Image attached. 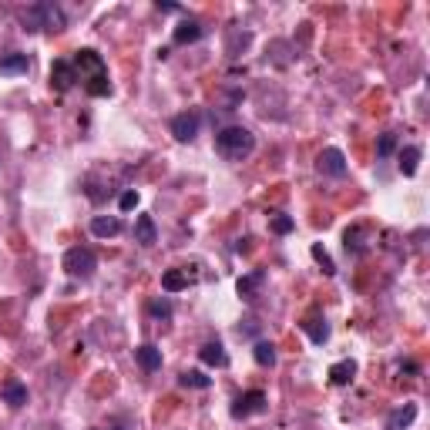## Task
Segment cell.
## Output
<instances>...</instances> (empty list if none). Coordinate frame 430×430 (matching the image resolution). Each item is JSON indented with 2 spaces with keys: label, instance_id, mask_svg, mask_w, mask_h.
<instances>
[{
  "label": "cell",
  "instance_id": "1",
  "mask_svg": "<svg viewBox=\"0 0 430 430\" xmlns=\"http://www.w3.org/2000/svg\"><path fill=\"white\" fill-rule=\"evenodd\" d=\"M74 74L77 81L84 84V91L91 94V98H105L111 94V81H107V67L101 61V54L91 51V47H84V51H77L74 54Z\"/></svg>",
  "mask_w": 430,
  "mask_h": 430
},
{
  "label": "cell",
  "instance_id": "2",
  "mask_svg": "<svg viewBox=\"0 0 430 430\" xmlns=\"http://www.w3.org/2000/svg\"><path fill=\"white\" fill-rule=\"evenodd\" d=\"M252 148H256V138H252L249 128L229 124V128H222V131L215 135V152L222 155L226 162H242V158L252 155Z\"/></svg>",
  "mask_w": 430,
  "mask_h": 430
},
{
  "label": "cell",
  "instance_id": "3",
  "mask_svg": "<svg viewBox=\"0 0 430 430\" xmlns=\"http://www.w3.org/2000/svg\"><path fill=\"white\" fill-rule=\"evenodd\" d=\"M20 24H24V31H51L58 34L64 31V24H67V17L58 4H51V0H41V4H31L27 11H20Z\"/></svg>",
  "mask_w": 430,
  "mask_h": 430
},
{
  "label": "cell",
  "instance_id": "4",
  "mask_svg": "<svg viewBox=\"0 0 430 430\" xmlns=\"http://www.w3.org/2000/svg\"><path fill=\"white\" fill-rule=\"evenodd\" d=\"M64 269H67V276L88 279V276H94V269H98V256H94L88 246H74L64 252Z\"/></svg>",
  "mask_w": 430,
  "mask_h": 430
},
{
  "label": "cell",
  "instance_id": "5",
  "mask_svg": "<svg viewBox=\"0 0 430 430\" xmlns=\"http://www.w3.org/2000/svg\"><path fill=\"white\" fill-rule=\"evenodd\" d=\"M262 410H266V393L262 390H246V393H239L232 400V417L235 420H246V417L262 414Z\"/></svg>",
  "mask_w": 430,
  "mask_h": 430
},
{
  "label": "cell",
  "instance_id": "6",
  "mask_svg": "<svg viewBox=\"0 0 430 430\" xmlns=\"http://www.w3.org/2000/svg\"><path fill=\"white\" fill-rule=\"evenodd\" d=\"M199 128H202V115L199 111H192V107L171 118V135H175L178 141H195Z\"/></svg>",
  "mask_w": 430,
  "mask_h": 430
},
{
  "label": "cell",
  "instance_id": "7",
  "mask_svg": "<svg viewBox=\"0 0 430 430\" xmlns=\"http://www.w3.org/2000/svg\"><path fill=\"white\" fill-rule=\"evenodd\" d=\"M316 169H320V175L343 178V175L350 171V165H346V155L339 152V148H326V152H320V158H316Z\"/></svg>",
  "mask_w": 430,
  "mask_h": 430
},
{
  "label": "cell",
  "instance_id": "8",
  "mask_svg": "<svg viewBox=\"0 0 430 430\" xmlns=\"http://www.w3.org/2000/svg\"><path fill=\"white\" fill-rule=\"evenodd\" d=\"M74 81H77L74 64L67 61V58H58V61L51 64V88H54L58 94L71 91V88H74Z\"/></svg>",
  "mask_w": 430,
  "mask_h": 430
},
{
  "label": "cell",
  "instance_id": "9",
  "mask_svg": "<svg viewBox=\"0 0 430 430\" xmlns=\"http://www.w3.org/2000/svg\"><path fill=\"white\" fill-rule=\"evenodd\" d=\"M262 282H266V269H252V273H246V276L235 282V289H239V296H242L246 303H252V299L259 296Z\"/></svg>",
  "mask_w": 430,
  "mask_h": 430
},
{
  "label": "cell",
  "instance_id": "10",
  "mask_svg": "<svg viewBox=\"0 0 430 430\" xmlns=\"http://www.w3.org/2000/svg\"><path fill=\"white\" fill-rule=\"evenodd\" d=\"M27 71H31V58L20 51H11L0 58V74H27Z\"/></svg>",
  "mask_w": 430,
  "mask_h": 430
},
{
  "label": "cell",
  "instance_id": "11",
  "mask_svg": "<svg viewBox=\"0 0 430 430\" xmlns=\"http://www.w3.org/2000/svg\"><path fill=\"white\" fill-rule=\"evenodd\" d=\"M0 397H4V403H11V407H24L27 403V386L11 377V380L0 384Z\"/></svg>",
  "mask_w": 430,
  "mask_h": 430
},
{
  "label": "cell",
  "instance_id": "12",
  "mask_svg": "<svg viewBox=\"0 0 430 430\" xmlns=\"http://www.w3.org/2000/svg\"><path fill=\"white\" fill-rule=\"evenodd\" d=\"M91 232L98 235V239H111V235L122 232V219H118V215H94Z\"/></svg>",
  "mask_w": 430,
  "mask_h": 430
},
{
  "label": "cell",
  "instance_id": "13",
  "mask_svg": "<svg viewBox=\"0 0 430 430\" xmlns=\"http://www.w3.org/2000/svg\"><path fill=\"white\" fill-rule=\"evenodd\" d=\"M417 420V403H403L386 417V430H407Z\"/></svg>",
  "mask_w": 430,
  "mask_h": 430
},
{
  "label": "cell",
  "instance_id": "14",
  "mask_svg": "<svg viewBox=\"0 0 430 430\" xmlns=\"http://www.w3.org/2000/svg\"><path fill=\"white\" fill-rule=\"evenodd\" d=\"M299 326H303V333H306L316 346H322V343L330 339V322L322 320V316H309V320H303Z\"/></svg>",
  "mask_w": 430,
  "mask_h": 430
},
{
  "label": "cell",
  "instance_id": "15",
  "mask_svg": "<svg viewBox=\"0 0 430 430\" xmlns=\"http://www.w3.org/2000/svg\"><path fill=\"white\" fill-rule=\"evenodd\" d=\"M135 360H138V367L145 370V373H155V370L162 367V350L152 346V343H141L138 350H135Z\"/></svg>",
  "mask_w": 430,
  "mask_h": 430
},
{
  "label": "cell",
  "instance_id": "16",
  "mask_svg": "<svg viewBox=\"0 0 430 430\" xmlns=\"http://www.w3.org/2000/svg\"><path fill=\"white\" fill-rule=\"evenodd\" d=\"M135 242H141V246H155L158 242V229H155L152 215H138L135 219Z\"/></svg>",
  "mask_w": 430,
  "mask_h": 430
},
{
  "label": "cell",
  "instance_id": "17",
  "mask_svg": "<svg viewBox=\"0 0 430 430\" xmlns=\"http://www.w3.org/2000/svg\"><path fill=\"white\" fill-rule=\"evenodd\" d=\"M353 377H356V360H339V363L330 367V384L333 386L353 384Z\"/></svg>",
  "mask_w": 430,
  "mask_h": 430
},
{
  "label": "cell",
  "instance_id": "18",
  "mask_svg": "<svg viewBox=\"0 0 430 430\" xmlns=\"http://www.w3.org/2000/svg\"><path fill=\"white\" fill-rule=\"evenodd\" d=\"M202 363H209V367H229V353L222 350V343H205L199 350Z\"/></svg>",
  "mask_w": 430,
  "mask_h": 430
},
{
  "label": "cell",
  "instance_id": "19",
  "mask_svg": "<svg viewBox=\"0 0 430 430\" xmlns=\"http://www.w3.org/2000/svg\"><path fill=\"white\" fill-rule=\"evenodd\" d=\"M417 169H420V148H417V145L400 148V171H403L407 178H414Z\"/></svg>",
  "mask_w": 430,
  "mask_h": 430
},
{
  "label": "cell",
  "instance_id": "20",
  "mask_svg": "<svg viewBox=\"0 0 430 430\" xmlns=\"http://www.w3.org/2000/svg\"><path fill=\"white\" fill-rule=\"evenodd\" d=\"M199 37H202L199 20H182V24L175 27V44H195Z\"/></svg>",
  "mask_w": 430,
  "mask_h": 430
},
{
  "label": "cell",
  "instance_id": "21",
  "mask_svg": "<svg viewBox=\"0 0 430 430\" xmlns=\"http://www.w3.org/2000/svg\"><path fill=\"white\" fill-rule=\"evenodd\" d=\"M162 289H165V292L188 289V273H182V269H169V273L162 276Z\"/></svg>",
  "mask_w": 430,
  "mask_h": 430
},
{
  "label": "cell",
  "instance_id": "22",
  "mask_svg": "<svg viewBox=\"0 0 430 430\" xmlns=\"http://www.w3.org/2000/svg\"><path fill=\"white\" fill-rule=\"evenodd\" d=\"M178 384H182V386H192V390H209V386H212V377H205L202 370H182Z\"/></svg>",
  "mask_w": 430,
  "mask_h": 430
},
{
  "label": "cell",
  "instance_id": "23",
  "mask_svg": "<svg viewBox=\"0 0 430 430\" xmlns=\"http://www.w3.org/2000/svg\"><path fill=\"white\" fill-rule=\"evenodd\" d=\"M252 356H256V363H259V367H273V363H276V346L262 339V343H256Z\"/></svg>",
  "mask_w": 430,
  "mask_h": 430
},
{
  "label": "cell",
  "instance_id": "24",
  "mask_svg": "<svg viewBox=\"0 0 430 430\" xmlns=\"http://www.w3.org/2000/svg\"><path fill=\"white\" fill-rule=\"evenodd\" d=\"M360 239H363V229H346V235H343V249L353 252V256H360V252H363V242H360Z\"/></svg>",
  "mask_w": 430,
  "mask_h": 430
},
{
  "label": "cell",
  "instance_id": "25",
  "mask_svg": "<svg viewBox=\"0 0 430 430\" xmlns=\"http://www.w3.org/2000/svg\"><path fill=\"white\" fill-rule=\"evenodd\" d=\"M309 252H313V259H316V262L322 266V273H326V276H333V273H337V266H333V259H330V252H326V249H322L320 242L309 249Z\"/></svg>",
  "mask_w": 430,
  "mask_h": 430
},
{
  "label": "cell",
  "instance_id": "26",
  "mask_svg": "<svg viewBox=\"0 0 430 430\" xmlns=\"http://www.w3.org/2000/svg\"><path fill=\"white\" fill-rule=\"evenodd\" d=\"M148 313H152L155 320H171V303L162 296V299H152L148 303Z\"/></svg>",
  "mask_w": 430,
  "mask_h": 430
},
{
  "label": "cell",
  "instance_id": "27",
  "mask_svg": "<svg viewBox=\"0 0 430 430\" xmlns=\"http://www.w3.org/2000/svg\"><path fill=\"white\" fill-rule=\"evenodd\" d=\"M292 226H296V222H292L289 215H273V222H269V229L276 232V235H289Z\"/></svg>",
  "mask_w": 430,
  "mask_h": 430
},
{
  "label": "cell",
  "instance_id": "28",
  "mask_svg": "<svg viewBox=\"0 0 430 430\" xmlns=\"http://www.w3.org/2000/svg\"><path fill=\"white\" fill-rule=\"evenodd\" d=\"M393 148H397V135H393V131L380 135V141H377V155H380V158H386V155L393 152Z\"/></svg>",
  "mask_w": 430,
  "mask_h": 430
},
{
  "label": "cell",
  "instance_id": "29",
  "mask_svg": "<svg viewBox=\"0 0 430 430\" xmlns=\"http://www.w3.org/2000/svg\"><path fill=\"white\" fill-rule=\"evenodd\" d=\"M118 205H122V212H131V209H138V192H124L122 199H118Z\"/></svg>",
  "mask_w": 430,
  "mask_h": 430
},
{
  "label": "cell",
  "instance_id": "30",
  "mask_svg": "<svg viewBox=\"0 0 430 430\" xmlns=\"http://www.w3.org/2000/svg\"><path fill=\"white\" fill-rule=\"evenodd\" d=\"M111 430H124V427H111Z\"/></svg>",
  "mask_w": 430,
  "mask_h": 430
}]
</instances>
